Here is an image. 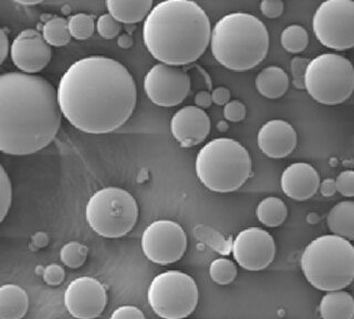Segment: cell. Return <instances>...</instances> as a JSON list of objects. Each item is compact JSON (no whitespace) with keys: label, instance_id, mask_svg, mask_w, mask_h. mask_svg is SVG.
Returning <instances> with one entry per match:
<instances>
[{"label":"cell","instance_id":"cell-6","mask_svg":"<svg viewBox=\"0 0 354 319\" xmlns=\"http://www.w3.org/2000/svg\"><path fill=\"white\" fill-rule=\"evenodd\" d=\"M195 171L201 183L217 193L241 189L252 172V162L246 147L230 138L208 142L199 150Z\"/></svg>","mask_w":354,"mask_h":319},{"label":"cell","instance_id":"cell-26","mask_svg":"<svg viewBox=\"0 0 354 319\" xmlns=\"http://www.w3.org/2000/svg\"><path fill=\"white\" fill-rule=\"evenodd\" d=\"M281 46L290 53H300L306 51L309 44L308 31L300 25L288 26L280 36Z\"/></svg>","mask_w":354,"mask_h":319},{"label":"cell","instance_id":"cell-28","mask_svg":"<svg viewBox=\"0 0 354 319\" xmlns=\"http://www.w3.org/2000/svg\"><path fill=\"white\" fill-rule=\"evenodd\" d=\"M66 21H68L70 36L77 40L88 39L92 37L95 29L93 17L90 15H72Z\"/></svg>","mask_w":354,"mask_h":319},{"label":"cell","instance_id":"cell-24","mask_svg":"<svg viewBox=\"0 0 354 319\" xmlns=\"http://www.w3.org/2000/svg\"><path fill=\"white\" fill-rule=\"evenodd\" d=\"M256 217L267 228H278L287 219L288 208L279 197H266L258 204Z\"/></svg>","mask_w":354,"mask_h":319},{"label":"cell","instance_id":"cell-12","mask_svg":"<svg viewBox=\"0 0 354 319\" xmlns=\"http://www.w3.org/2000/svg\"><path fill=\"white\" fill-rule=\"evenodd\" d=\"M144 90L149 100L156 106L176 107L189 95L191 78L180 67L155 64L144 78Z\"/></svg>","mask_w":354,"mask_h":319},{"label":"cell","instance_id":"cell-1","mask_svg":"<svg viewBox=\"0 0 354 319\" xmlns=\"http://www.w3.org/2000/svg\"><path fill=\"white\" fill-rule=\"evenodd\" d=\"M57 99L62 117L88 134L119 130L138 102L136 80L124 64L103 56L80 59L64 71Z\"/></svg>","mask_w":354,"mask_h":319},{"label":"cell","instance_id":"cell-38","mask_svg":"<svg viewBox=\"0 0 354 319\" xmlns=\"http://www.w3.org/2000/svg\"><path fill=\"white\" fill-rule=\"evenodd\" d=\"M230 90L225 88V86H218L215 88L213 92L210 93V98H212V102L216 103L217 106H226L227 103L230 101Z\"/></svg>","mask_w":354,"mask_h":319},{"label":"cell","instance_id":"cell-3","mask_svg":"<svg viewBox=\"0 0 354 319\" xmlns=\"http://www.w3.org/2000/svg\"><path fill=\"white\" fill-rule=\"evenodd\" d=\"M209 17L191 0H166L144 20L143 42L153 58L171 67L197 62L210 44Z\"/></svg>","mask_w":354,"mask_h":319},{"label":"cell","instance_id":"cell-21","mask_svg":"<svg viewBox=\"0 0 354 319\" xmlns=\"http://www.w3.org/2000/svg\"><path fill=\"white\" fill-rule=\"evenodd\" d=\"M322 319H353L354 300L344 291H328L319 305Z\"/></svg>","mask_w":354,"mask_h":319},{"label":"cell","instance_id":"cell-2","mask_svg":"<svg viewBox=\"0 0 354 319\" xmlns=\"http://www.w3.org/2000/svg\"><path fill=\"white\" fill-rule=\"evenodd\" d=\"M62 114L47 79L24 73L0 75V152L29 156L53 143Z\"/></svg>","mask_w":354,"mask_h":319},{"label":"cell","instance_id":"cell-34","mask_svg":"<svg viewBox=\"0 0 354 319\" xmlns=\"http://www.w3.org/2000/svg\"><path fill=\"white\" fill-rule=\"evenodd\" d=\"M42 277L48 285L59 286L66 280V272L64 267L58 264H50L47 267H44Z\"/></svg>","mask_w":354,"mask_h":319},{"label":"cell","instance_id":"cell-13","mask_svg":"<svg viewBox=\"0 0 354 319\" xmlns=\"http://www.w3.org/2000/svg\"><path fill=\"white\" fill-rule=\"evenodd\" d=\"M232 256L241 268L259 272L267 268L276 256V243L267 230L248 228L232 241Z\"/></svg>","mask_w":354,"mask_h":319},{"label":"cell","instance_id":"cell-16","mask_svg":"<svg viewBox=\"0 0 354 319\" xmlns=\"http://www.w3.org/2000/svg\"><path fill=\"white\" fill-rule=\"evenodd\" d=\"M171 132L180 147H196L209 136V117L195 106L180 109L171 118Z\"/></svg>","mask_w":354,"mask_h":319},{"label":"cell","instance_id":"cell-33","mask_svg":"<svg viewBox=\"0 0 354 319\" xmlns=\"http://www.w3.org/2000/svg\"><path fill=\"white\" fill-rule=\"evenodd\" d=\"M335 189L342 197H354V173L351 170L343 171L335 180Z\"/></svg>","mask_w":354,"mask_h":319},{"label":"cell","instance_id":"cell-32","mask_svg":"<svg viewBox=\"0 0 354 319\" xmlns=\"http://www.w3.org/2000/svg\"><path fill=\"white\" fill-rule=\"evenodd\" d=\"M310 60L304 57H295L291 60L290 69L292 75V84L297 89H304V73Z\"/></svg>","mask_w":354,"mask_h":319},{"label":"cell","instance_id":"cell-20","mask_svg":"<svg viewBox=\"0 0 354 319\" xmlns=\"http://www.w3.org/2000/svg\"><path fill=\"white\" fill-rule=\"evenodd\" d=\"M29 308V297L16 284L0 286V319H21Z\"/></svg>","mask_w":354,"mask_h":319},{"label":"cell","instance_id":"cell-25","mask_svg":"<svg viewBox=\"0 0 354 319\" xmlns=\"http://www.w3.org/2000/svg\"><path fill=\"white\" fill-rule=\"evenodd\" d=\"M41 35L50 47H64L71 40L68 21L62 17H53L48 20L42 27Z\"/></svg>","mask_w":354,"mask_h":319},{"label":"cell","instance_id":"cell-36","mask_svg":"<svg viewBox=\"0 0 354 319\" xmlns=\"http://www.w3.org/2000/svg\"><path fill=\"white\" fill-rule=\"evenodd\" d=\"M285 10L281 0H263L260 3V12L269 19L279 18Z\"/></svg>","mask_w":354,"mask_h":319},{"label":"cell","instance_id":"cell-23","mask_svg":"<svg viewBox=\"0 0 354 319\" xmlns=\"http://www.w3.org/2000/svg\"><path fill=\"white\" fill-rule=\"evenodd\" d=\"M326 224L333 235L348 241L354 239V202L342 201L330 210Z\"/></svg>","mask_w":354,"mask_h":319},{"label":"cell","instance_id":"cell-18","mask_svg":"<svg viewBox=\"0 0 354 319\" xmlns=\"http://www.w3.org/2000/svg\"><path fill=\"white\" fill-rule=\"evenodd\" d=\"M281 190L295 201H307L318 192L320 175L309 163L297 162L285 169L280 179Z\"/></svg>","mask_w":354,"mask_h":319},{"label":"cell","instance_id":"cell-40","mask_svg":"<svg viewBox=\"0 0 354 319\" xmlns=\"http://www.w3.org/2000/svg\"><path fill=\"white\" fill-rule=\"evenodd\" d=\"M319 189H320L321 194L326 197H333V195L337 193L335 180H332V179H326V180H324V182L319 185Z\"/></svg>","mask_w":354,"mask_h":319},{"label":"cell","instance_id":"cell-10","mask_svg":"<svg viewBox=\"0 0 354 319\" xmlns=\"http://www.w3.org/2000/svg\"><path fill=\"white\" fill-rule=\"evenodd\" d=\"M313 28L321 45L344 51L354 46V1L328 0L313 15Z\"/></svg>","mask_w":354,"mask_h":319},{"label":"cell","instance_id":"cell-17","mask_svg":"<svg viewBox=\"0 0 354 319\" xmlns=\"http://www.w3.org/2000/svg\"><path fill=\"white\" fill-rule=\"evenodd\" d=\"M298 136L290 123L283 120H270L260 128L257 145L260 151L271 158H283L296 149Z\"/></svg>","mask_w":354,"mask_h":319},{"label":"cell","instance_id":"cell-4","mask_svg":"<svg viewBox=\"0 0 354 319\" xmlns=\"http://www.w3.org/2000/svg\"><path fill=\"white\" fill-rule=\"evenodd\" d=\"M210 48L227 69L243 73L263 62L269 51V33L261 20L246 12L226 15L214 26Z\"/></svg>","mask_w":354,"mask_h":319},{"label":"cell","instance_id":"cell-30","mask_svg":"<svg viewBox=\"0 0 354 319\" xmlns=\"http://www.w3.org/2000/svg\"><path fill=\"white\" fill-rule=\"evenodd\" d=\"M12 202V186L8 173L6 172L5 167L0 164V224L8 215Z\"/></svg>","mask_w":354,"mask_h":319},{"label":"cell","instance_id":"cell-5","mask_svg":"<svg viewBox=\"0 0 354 319\" xmlns=\"http://www.w3.org/2000/svg\"><path fill=\"white\" fill-rule=\"evenodd\" d=\"M300 265L310 285L322 291H343L354 278V247L340 236H319L302 252Z\"/></svg>","mask_w":354,"mask_h":319},{"label":"cell","instance_id":"cell-43","mask_svg":"<svg viewBox=\"0 0 354 319\" xmlns=\"http://www.w3.org/2000/svg\"><path fill=\"white\" fill-rule=\"evenodd\" d=\"M40 1H29V3H25V1H19L20 5H37Z\"/></svg>","mask_w":354,"mask_h":319},{"label":"cell","instance_id":"cell-31","mask_svg":"<svg viewBox=\"0 0 354 319\" xmlns=\"http://www.w3.org/2000/svg\"><path fill=\"white\" fill-rule=\"evenodd\" d=\"M97 34L104 39H114L121 33V24L118 23L111 15L104 14L100 16L97 25Z\"/></svg>","mask_w":354,"mask_h":319},{"label":"cell","instance_id":"cell-7","mask_svg":"<svg viewBox=\"0 0 354 319\" xmlns=\"http://www.w3.org/2000/svg\"><path fill=\"white\" fill-rule=\"evenodd\" d=\"M88 226L105 239H120L130 233L138 219V206L131 193L120 188H104L88 199Z\"/></svg>","mask_w":354,"mask_h":319},{"label":"cell","instance_id":"cell-27","mask_svg":"<svg viewBox=\"0 0 354 319\" xmlns=\"http://www.w3.org/2000/svg\"><path fill=\"white\" fill-rule=\"evenodd\" d=\"M236 264L228 258H217L210 263L209 277L217 285H230L237 276Z\"/></svg>","mask_w":354,"mask_h":319},{"label":"cell","instance_id":"cell-41","mask_svg":"<svg viewBox=\"0 0 354 319\" xmlns=\"http://www.w3.org/2000/svg\"><path fill=\"white\" fill-rule=\"evenodd\" d=\"M195 102H196L197 108L202 109H208L210 106H212V98H210V93L207 91H201L197 93L196 97H195Z\"/></svg>","mask_w":354,"mask_h":319},{"label":"cell","instance_id":"cell-15","mask_svg":"<svg viewBox=\"0 0 354 319\" xmlns=\"http://www.w3.org/2000/svg\"><path fill=\"white\" fill-rule=\"evenodd\" d=\"M51 47L36 29H26L11 44L12 62L20 71L27 75L39 73L51 60Z\"/></svg>","mask_w":354,"mask_h":319},{"label":"cell","instance_id":"cell-35","mask_svg":"<svg viewBox=\"0 0 354 319\" xmlns=\"http://www.w3.org/2000/svg\"><path fill=\"white\" fill-rule=\"evenodd\" d=\"M246 107L238 100H230L224 106V117L230 122H241L246 118Z\"/></svg>","mask_w":354,"mask_h":319},{"label":"cell","instance_id":"cell-39","mask_svg":"<svg viewBox=\"0 0 354 319\" xmlns=\"http://www.w3.org/2000/svg\"><path fill=\"white\" fill-rule=\"evenodd\" d=\"M9 51L10 47H9L8 36L3 28H0V66L8 57Z\"/></svg>","mask_w":354,"mask_h":319},{"label":"cell","instance_id":"cell-37","mask_svg":"<svg viewBox=\"0 0 354 319\" xmlns=\"http://www.w3.org/2000/svg\"><path fill=\"white\" fill-rule=\"evenodd\" d=\"M110 319H147L143 311L136 306L125 305L116 308Z\"/></svg>","mask_w":354,"mask_h":319},{"label":"cell","instance_id":"cell-42","mask_svg":"<svg viewBox=\"0 0 354 319\" xmlns=\"http://www.w3.org/2000/svg\"><path fill=\"white\" fill-rule=\"evenodd\" d=\"M132 44V38L129 35H122L119 38V46L121 48H130Z\"/></svg>","mask_w":354,"mask_h":319},{"label":"cell","instance_id":"cell-19","mask_svg":"<svg viewBox=\"0 0 354 319\" xmlns=\"http://www.w3.org/2000/svg\"><path fill=\"white\" fill-rule=\"evenodd\" d=\"M109 15L120 24H138L152 10V0H106Z\"/></svg>","mask_w":354,"mask_h":319},{"label":"cell","instance_id":"cell-14","mask_svg":"<svg viewBox=\"0 0 354 319\" xmlns=\"http://www.w3.org/2000/svg\"><path fill=\"white\" fill-rule=\"evenodd\" d=\"M66 311L77 319H95L104 311L108 293L102 283L88 276L72 280L64 291Z\"/></svg>","mask_w":354,"mask_h":319},{"label":"cell","instance_id":"cell-8","mask_svg":"<svg viewBox=\"0 0 354 319\" xmlns=\"http://www.w3.org/2000/svg\"><path fill=\"white\" fill-rule=\"evenodd\" d=\"M304 89L321 104L337 106L346 102L354 89L352 62L337 53H322L315 57L306 69Z\"/></svg>","mask_w":354,"mask_h":319},{"label":"cell","instance_id":"cell-22","mask_svg":"<svg viewBox=\"0 0 354 319\" xmlns=\"http://www.w3.org/2000/svg\"><path fill=\"white\" fill-rule=\"evenodd\" d=\"M256 88L267 99H279L288 91L289 77L281 68L270 66L258 73Z\"/></svg>","mask_w":354,"mask_h":319},{"label":"cell","instance_id":"cell-9","mask_svg":"<svg viewBox=\"0 0 354 319\" xmlns=\"http://www.w3.org/2000/svg\"><path fill=\"white\" fill-rule=\"evenodd\" d=\"M198 300L196 282L180 271L156 275L147 289L149 305L163 319L187 318L196 309Z\"/></svg>","mask_w":354,"mask_h":319},{"label":"cell","instance_id":"cell-29","mask_svg":"<svg viewBox=\"0 0 354 319\" xmlns=\"http://www.w3.org/2000/svg\"><path fill=\"white\" fill-rule=\"evenodd\" d=\"M88 247L79 241H69L60 250V259L70 268H79L86 263L88 257Z\"/></svg>","mask_w":354,"mask_h":319},{"label":"cell","instance_id":"cell-11","mask_svg":"<svg viewBox=\"0 0 354 319\" xmlns=\"http://www.w3.org/2000/svg\"><path fill=\"white\" fill-rule=\"evenodd\" d=\"M142 250L149 261L160 265L176 263L185 254L187 236L178 223L154 221L142 234Z\"/></svg>","mask_w":354,"mask_h":319}]
</instances>
